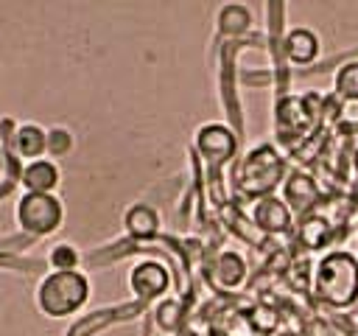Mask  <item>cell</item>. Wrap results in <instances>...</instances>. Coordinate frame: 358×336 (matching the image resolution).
Returning a JSON list of instances; mask_svg holds the SVG:
<instances>
[{
	"instance_id": "9c48e42d",
	"label": "cell",
	"mask_w": 358,
	"mask_h": 336,
	"mask_svg": "<svg viewBox=\"0 0 358 336\" xmlns=\"http://www.w3.org/2000/svg\"><path fill=\"white\" fill-rule=\"evenodd\" d=\"M291 210L282 199L277 196H263L255 202L252 207V221L260 232H268V235H277V232H285L291 227Z\"/></svg>"
},
{
	"instance_id": "6da1fadb",
	"label": "cell",
	"mask_w": 358,
	"mask_h": 336,
	"mask_svg": "<svg viewBox=\"0 0 358 336\" xmlns=\"http://www.w3.org/2000/svg\"><path fill=\"white\" fill-rule=\"evenodd\" d=\"M316 297L330 308H350L358 300V258L350 252H327L313 274Z\"/></svg>"
},
{
	"instance_id": "44dd1931",
	"label": "cell",
	"mask_w": 358,
	"mask_h": 336,
	"mask_svg": "<svg viewBox=\"0 0 358 336\" xmlns=\"http://www.w3.org/2000/svg\"><path fill=\"white\" fill-rule=\"evenodd\" d=\"M70 146H73V137H70V132L67 129H50L48 132V151L53 154V157H62V154H67L70 151Z\"/></svg>"
},
{
	"instance_id": "ac0fdd59",
	"label": "cell",
	"mask_w": 358,
	"mask_h": 336,
	"mask_svg": "<svg viewBox=\"0 0 358 336\" xmlns=\"http://www.w3.org/2000/svg\"><path fill=\"white\" fill-rule=\"evenodd\" d=\"M246 322L255 333H274L277 325H280V314L271 308V305H255L249 314H246Z\"/></svg>"
},
{
	"instance_id": "8fae6325",
	"label": "cell",
	"mask_w": 358,
	"mask_h": 336,
	"mask_svg": "<svg viewBox=\"0 0 358 336\" xmlns=\"http://www.w3.org/2000/svg\"><path fill=\"white\" fill-rule=\"evenodd\" d=\"M123 227L131 238L137 241H148L159 232V213L151 204H131L123 216Z\"/></svg>"
},
{
	"instance_id": "7402d4cb",
	"label": "cell",
	"mask_w": 358,
	"mask_h": 336,
	"mask_svg": "<svg viewBox=\"0 0 358 336\" xmlns=\"http://www.w3.org/2000/svg\"><path fill=\"white\" fill-rule=\"evenodd\" d=\"M308 277H310V263L308 260H296L294 266H291V272H288V280L294 283V288H308Z\"/></svg>"
},
{
	"instance_id": "5bb4252c",
	"label": "cell",
	"mask_w": 358,
	"mask_h": 336,
	"mask_svg": "<svg viewBox=\"0 0 358 336\" xmlns=\"http://www.w3.org/2000/svg\"><path fill=\"white\" fill-rule=\"evenodd\" d=\"M22 185L28 193H50L59 185V168L50 160H34L22 171Z\"/></svg>"
},
{
	"instance_id": "ffe728a7",
	"label": "cell",
	"mask_w": 358,
	"mask_h": 336,
	"mask_svg": "<svg viewBox=\"0 0 358 336\" xmlns=\"http://www.w3.org/2000/svg\"><path fill=\"white\" fill-rule=\"evenodd\" d=\"M179 319H182V308L176 300H165L159 308H157V325L162 330H176L179 328Z\"/></svg>"
},
{
	"instance_id": "e0dca14e",
	"label": "cell",
	"mask_w": 358,
	"mask_h": 336,
	"mask_svg": "<svg viewBox=\"0 0 358 336\" xmlns=\"http://www.w3.org/2000/svg\"><path fill=\"white\" fill-rule=\"evenodd\" d=\"M336 95L341 101H358V62H347L336 73Z\"/></svg>"
},
{
	"instance_id": "9a60e30c",
	"label": "cell",
	"mask_w": 358,
	"mask_h": 336,
	"mask_svg": "<svg viewBox=\"0 0 358 336\" xmlns=\"http://www.w3.org/2000/svg\"><path fill=\"white\" fill-rule=\"evenodd\" d=\"M296 235H299V244L305 249H324L327 241H330V235H333V224L324 216L308 213V216H302Z\"/></svg>"
},
{
	"instance_id": "52a82bcc",
	"label": "cell",
	"mask_w": 358,
	"mask_h": 336,
	"mask_svg": "<svg viewBox=\"0 0 358 336\" xmlns=\"http://www.w3.org/2000/svg\"><path fill=\"white\" fill-rule=\"evenodd\" d=\"M282 202L288 204L291 213L296 216H308L316 202H319V185L310 174L305 171H294L285 182H282Z\"/></svg>"
},
{
	"instance_id": "7c38bea8",
	"label": "cell",
	"mask_w": 358,
	"mask_h": 336,
	"mask_svg": "<svg viewBox=\"0 0 358 336\" xmlns=\"http://www.w3.org/2000/svg\"><path fill=\"white\" fill-rule=\"evenodd\" d=\"M213 277H215V283H218L221 288H238V286L246 280V260H243L238 252L227 249V252H221V255L215 258V263H213Z\"/></svg>"
},
{
	"instance_id": "4fadbf2b",
	"label": "cell",
	"mask_w": 358,
	"mask_h": 336,
	"mask_svg": "<svg viewBox=\"0 0 358 336\" xmlns=\"http://www.w3.org/2000/svg\"><path fill=\"white\" fill-rule=\"evenodd\" d=\"M11 148L17 157H31V162L48 151V132H42L36 123H22L14 134H11Z\"/></svg>"
},
{
	"instance_id": "7a4b0ae2",
	"label": "cell",
	"mask_w": 358,
	"mask_h": 336,
	"mask_svg": "<svg viewBox=\"0 0 358 336\" xmlns=\"http://www.w3.org/2000/svg\"><path fill=\"white\" fill-rule=\"evenodd\" d=\"M282 174H285V160L280 157V151L268 143H260L241 160L235 171V185L243 196L263 199L271 196V190L282 182Z\"/></svg>"
},
{
	"instance_id": "603a6c76",
	"label": "cell",
	"mask_w": 358,
	"mask_h": 336,
	"mask_svg": "<svg viewBox=\"0 0 358 336\" xmlns=\"http://www.w3.org/2000/svg\"><path fill=\"white\" fill-rule=\"evenodd\" d=\"M352 168H355V174H358V146H355V151H352Z\"/></svg>"
},
{
	"instance_id": "ba28073f",
	"label": "cell",
	"mask_w": 358,
	"mask_h": 336,
	"mask_svg": "<svg viewBox=\"0 0 358 336\" xmlns=\"http://www.w3.org/2000/svg\"><path fill=\"white\" fill-rule=\"evenodd\" d=\"M168 283H171V274H168V269H165L162 263H157V260H143V263H137V266L131 269V274H129V286H131V291H134L140 300L159 297V294L168 288Z\"/></svg>"
},
{
	"instance_id": "8992f818",
	"label": "cell",
	"mask_w": 358,
	"mask_h": 336,
	"mask_svg": "<svg viewBox=\"0 0 358 336\" xmlns=\"http://www.w3.org/2000/svg\"><path fill=\"white\" fill-rule=\"evenodd\" d=\"M235 146H238V140H235L232 129H227L224 123H204L196 132V148L201 151L204 160H210L215 165L227 162L235 154Z\"/></svg>"
},
{
	"instance_id": "3957f363",
	"label": "cell",
	"mask_w": 358,
	"mask_h": 336,
	"mask_svg": "<svg viewBox=\"0 0 358 336\" xmlns=\"http://www.w3.org/2000/svg\"><path fill=\"white\" fill-rule=\"evenodd\" d=\"M90 297V280L81 272H50L39 288L36 302L48 316H67L76 314Z\"/></svg>"
},
{
	"instance_id": "277c9868",
	"label": "cell",
	"mask_w": 358,
	"mask_h": 336,
	"mask_svg": "<svg viewBox=\"0 0 358 336\" xmlns=\"http://www.w3.org/2000/svg\"><path fill=\"white\" fill-rule=\"evenodd\" d=\"M64 218V207L53 193H25L17 202V221L25 232L34 235H50L59 230Z\"/></svg>"
},
{
	"instance_id": "30bf717a",
	"label": "cell",
	"mask_w": 358,
	"mask_h": 336,
	"mask_svg": "<svg viewBox=\"0 0 358 336\" xmlns=\"http://www.w3.org/2000/svg\"><path fill=\"white\" fill-rule=\"evenodd\" d=\"M282 48L294 64H310L319 56V36L310 28H291L282 39Z\"/></svg>"
},
{
	"instance_id": "2e32d148",
	"label": "cell",
	"mask_w": 358,
	"mask_h": 336,
	"mask_svg": "<svg viewBox=\"0 0 358 336\" xmlns=\"http://www.w3.org/2000/svg\"><path fill=\"white\" fill-rule=\"evenodd\" d=\"M252 22V14L246 6H238V3H229L218 11V28L224 34H243Z\"/></svg>"
},
{
	"instance_id": "5b68a950",
	"label": "cell",
	"mask_w": 358,
	"mask_h": 336,
	"mask_svg": "<svg viewBox=\"0 0 358 336\" xmlns=\"http://www.w3.org/2000/svg\"><path fill=\"white\" fill-rule=\"evenodd\" d=\"M319 101V95H285L277 101V129L280 137L291 134V137H308L305 132H310L319 109H313V104Z\"/></svg>"
},
{
	"instance_id": "d6986e66",
	"label": "cell",
	"mask_w": 358,
	"mask_h": 336,
	"mask_svg": "<svg viewBox=\"0 0 358 336\" xmlns=\"http://www.w3.org/2000/svg\"><path fill=\"white\" fill-rule=\"evenodd\" d=\"M48 260H50L53 272H76V266H78V252H76V246H70V244H56V246L50 249Z\"/></svg>"
}]
</instances>
